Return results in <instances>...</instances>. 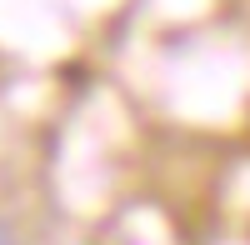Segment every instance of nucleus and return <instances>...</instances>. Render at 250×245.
<instances>
[{
    "instance_id": "f257e3e1",
    "label": "nucleus",
    "mask_w": 250,
    "mask_h": 245,
    "mask_svg": "<svg viewBox=\"0 0 250 245\" xmlns=\"http://www.w3.org/2000/svg\"><path fill=\"white\" fill-rule=\"evenodd\" d=\"M0 245H20V240H15V230H10V225H0Z\"/></svg>"
}]
</instances>
